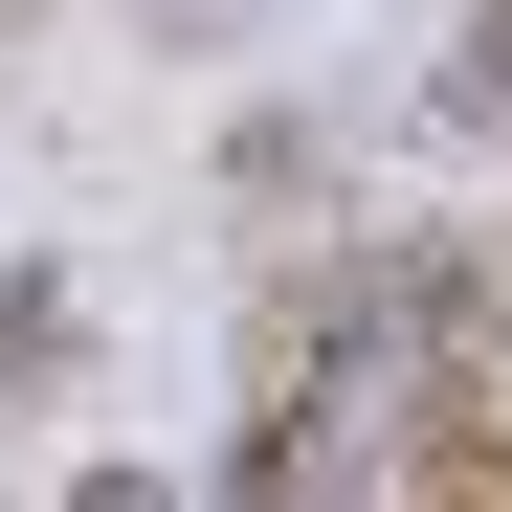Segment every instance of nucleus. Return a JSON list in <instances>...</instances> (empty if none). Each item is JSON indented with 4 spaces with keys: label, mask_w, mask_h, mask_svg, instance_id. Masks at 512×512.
I'll list each match as a JSON object with an SVG mask.
<instances>
[{
    "label": "nucleus",
    "mask_w": 512,
    "mask_h": 512,
    "mask_svg": "<svg viewBox=\"0 0 512 512\" xmlns=\"http://www.w3.org/2000/svg\"><path fill=\"white\" fill-rule=\"evenodd\" d=\"M446 112H512V0H490V23L446 45Z\"/></svg>",
    "instance_id": "1"
}]
</instances>
